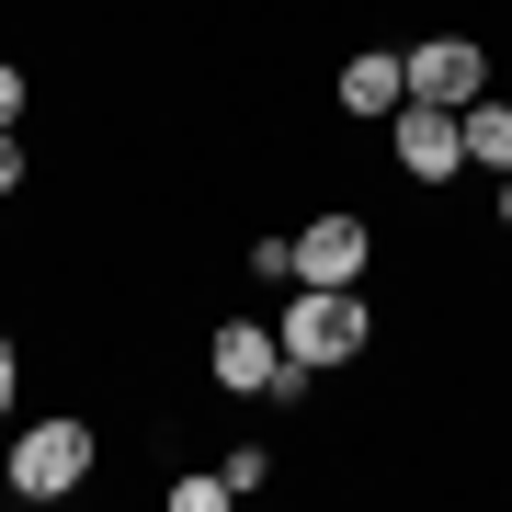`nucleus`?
<instances>
[{"mask_svg":"<svg viewBox=\"0 0 512 512\" xmlns=\"http://www.w3.org/2000/svg\"><path fill=\"white\" fill-rule=\"evenodd\" d=\"M342 103L353 114H399L410 103V57H353V69H342Z\"/></svg>","mask_w":512,"mask_h":512,"instance_id":"0eeeda50","label":"nucleus"},{"mask_svg":"<svg viewBox=\"0 0 512 512\" xmlns=\"http://www.w3.org/2000/svg\"><path fill=\"white\" fill-rule=\"evenodd\" d=\"M80 478H92V421H35L12 444V490L23 501H69Z\"/></svg>","mask_w":512,"mask_h":512,"instance_id":"f03ea898","label":"nucleus"},{"mask_svg":"<svg viewBox=\"0 0 512 512\" xmlns=\"http://www.w3.org/2000/svg\"><path fill=\"white\" fill-rule=\"evenodd\" d=\"M12 114H23V69H0V126H12Z\"/></svg>","mask_w":512,"mask_h":512,"instance_id":"9b49d317","label":"nucleus"},{"mask_svg":"<svg viewBox=\"0 0 512 512\" xmlns=\"http://www.w3.org/2000/svg\"><path fill=\"white\" fill-rule=\"evenodd\" d=\"M205 365H217V387H239V399H285V387H296L285 330H251V319H228L217 342H205Z\"/></svg>","mask_w":512,"mask_h":512,"instance_id":"7ed1b4c3","label":"nucleus"},{"mask_svg":"<svg viewBox=\"0 0 512 512\" xmlns=\"http://www.w3.org/2000/svg\"><path fill=\"white\" fill-rule=\"evenodd\" d=\"M365 251H376L365 217H342V205H330V217L296 239V285H353V274H365Z\"/></svg>","mask_w":512,"mask_h":512,"instance_id":"423d86ee","label":"nucleus"},{"mask_svg":"<svg viewBox=\"0 0 512 512\" xmlns=\"http://www.w3.org/2000/svg\"><path fill=\"white\" fill-rule=\"evenodd\" d=\"M12 183H23V137L0 126V194H12Z\"/></svg>","mask_w":512,"mask_h":512,"instance_id":"9d476101","label":"nucleus"},{"mask_svg":"<svg viewBox=\"0 0 512 512\" xmlns=\"http://www.w3.org/2000/svg\"><path fill=\"white\" fill-rule=\"evenodd\" d=\"M456 160H467L456 103H410V114H399V171H410V183H444Z\"/></svg>","mask_w":512,"mask_h":512,"instance_id":"39448f33","label":"nucleus"},{"mask_svg":"<svg viewBox=\"0 0 512 512\" xmlns=\"http://www.w3.org/2000/svg\"><path fill=\"white\" fill-rule=\"evenodd\" d=\"M0 410H12V342H0Z\"/></svg>","mask_w":512,"mask_h":512,"instance_id":"f8f14e48","label":"nucleus"},{"mask_svg":"<svg viewBox=\"0 0 512 512\" xmlns=\"http://www.w3.org/2000/svg\"><path fill=\"white\" fill-rule=\"evenodd\" d=\"M228 501H239V478H228V467H217V478H183V490H171V512H228Z\"/></svg>","mask_w":512,"mask_h":512,"instance_id":"1a4fd4ad","label":"nucleus"},{"mask_svg":"<svg viewBox=\"0 0 512 512\" xmlns=\"http://www.w3.org/2000/svg\"><path fill=\"white\" fill-rule=\"evenodd\" d=\"M365 296L353 285H308V296H285V365L296 376H319V365H353L365 353Z\"/></svg>","mask_w":512,"mask_h":512,"instance_id":"f257e3e1","label":"nucleus"},{"mask_svg":"<svg viewBox=\"0 0 512 512\" xmlns=\"http://www.w3.org/2000/svg\"><path fill=\"white\" fill-rule=\"evenodd\" d=\"M456 126H467V160L478 171H512V103H467Z\"/></svg>","mask_w":512,"mask_h":512,"instance_id":"6e6552de","label":"nucleus"},{"mask_svg":"<svg viewBox=\"0 0 512 512\" xmlns=\"http://www.w3.org/2000/svg\"><path fill=\"white\" fill-rule=\"evenodd\" d=\"M490 92V57H478V35H421L410 46V103H478Z\"/></svg>","mask_w":512,"mask_h":512,"instance_id":"20e7f679","label":"nucleus"},{"mask_svg":"<svg viewBox=\"0 0 512 512\" xmlns=\"http://www.w3.org/2000/svg\"><path fill=\"white\" fill-rule=\"evenodd\" d=\"M501 217H512V171H501Z\"/></svg>","mask_w":512,"mask_h":512,"instance_id":"ddd939ff","label":"nucleus"}]
</instances>
